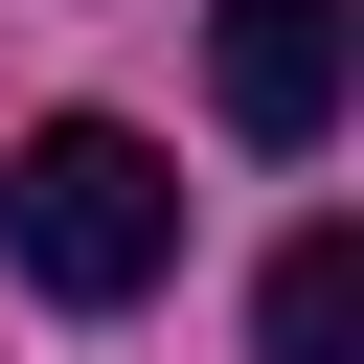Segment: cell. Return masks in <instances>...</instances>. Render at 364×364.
<instances>
[{"label":"cell","instance_id":"obj_1","mask_svg":"<svg viewBox=\"0 0 364 364\" xmlns=\"http://www.w3.org/2000/svg\"><path fill=\"white\" fill-rule=\"evenodd\" d=\"M0 250H23L68 318H136V296L182 273V159H159L136 114H46V136L0 159Z\"/></svg>","mask_w":364,"mask_h":364},{"label":"cell","instance_id":"obj_2","mask_svg":"<svg viewBox=\"0 0 364 364\" xmlns=\"http://www.w3.org/2000/svg\"><path fill=\"white\" fill-rule=\"evenodd\" d=\"M341 68H364V0H205V91L250 159H318L341 136Z\"/></svg>","mask_w":364,"mask_h":364},{"label":"cell","instance_id":"obj_3","mask_svg":"<svg viewBox=\"0 0 364 364\" xmlns=\"http://www.w3.org/2000/svg\"><path fill=\"white\" fill-rule=\"evenodd\" d=\"M250 364H364V228H296V250H273Z\"/></svg>","mask_w":364,"mask_h":364}]
</instances>
